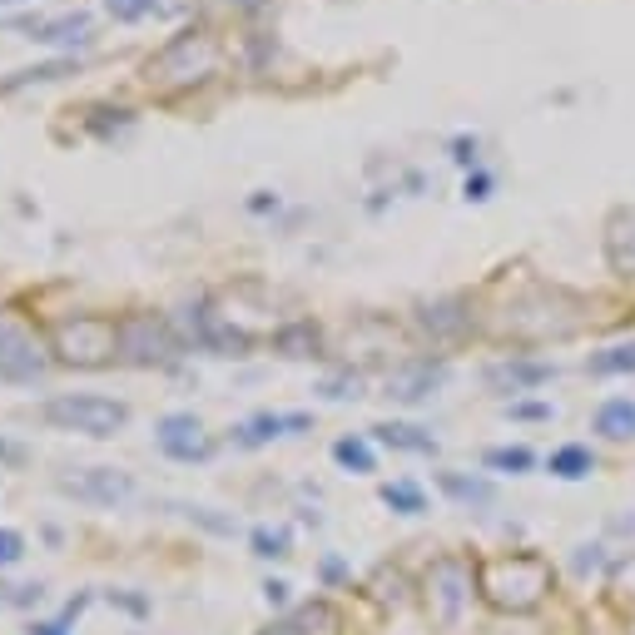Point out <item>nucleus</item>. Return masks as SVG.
<instances>
[{
	"label": "nucleus",
	"mask_w": 635,
	"mask_h": 635,
	"mask_svg": "<svg viewBox=\"0 0 635 635\" xmlns=\"http://www.w3.org/2000/svg\"><path fill=\"white\" fill-rule=\"evenodd\" d=\"M40 373L45 358L35 353V343L15 323H0V382H40Z\"/></svg>",
	"instance_id": "nucleus-6"
},
{
	"label": "nucleus",
	"mask_w": 635,
	"mask_h": 635,
	"mask_svg": "<svg viewBox=\"0 0 635 635\" xmlns=\"http://www.w3.org/2000/svg\"><path fill=\"white\" fill-rule=\"evenodd\" d=\"M154 437H159L164 457H174V462H204V457L214 452L194 412H169V417L154 427Z\"/></svg>",
	"instance_id": "nucleus-5"
},
{
	"label": "nucleus",
	"mask_w": 635,
	"mask_h": 635,
	"mask_svg": "<svg viewBox=\"0 0 635 635\" xmlns=\"http://www.w3.org/2000/svg\"><path fill=\"white\" fill-rule=\"evenodd\" d=\"M115 348L125 353L129 363H159V358L174 353V338H169V328H164L159 318L139 313V318H125V323L115 328Z\"/></svg>",
	"instance_id": "nucleus-3"
},
{
	"label": "nucleus",
	"mask_w": 635,
	"mask_h": 635,
	"mask_svg": "<svg viewBox=\"0 0 635 635\" xmlns=\"http://www.w3.org/2000/svg\"><path fill=\"white\" fill-rule=\"evenodd\" d=\"M283 427H308V417H273V412H263V417H249V422L234 432V442H239V447H263V442L278 437Z\"/></svg>",
	"instance_id": "nucleus-8"
},
{
	"label": "nucleus",
	"mask_w": 635,
	"mask_h": 635,
	"mask_svg": "<svg viewBox=\"0 0 635 635\" xmlns=\"http://www.w3.org/2000/svg\"><path fill=\"white\" fill-rule=\"evenodd\" d=\"M387 447H402V452H432V437L427 432H417V427H402V422H382L373 427Z\"/></svg>",
	"instance_id": "nucleus-11"
},
{
	"label": "nucleus",
	"mask_w": 635,
	"mask_h": 635,
	"mask_svg": "<svg viewBox=\"0 0 635 635\" xmlns=\"http://www.w3.org/2000/svg\"><path fill=\"white\" fill-rule=\"evenodd\" d=\"M35 635H65V626H35Z\"/></svg>",
	"instance_id": "nucleus-22"
},
{
	"label": "nucleus",
	"mask_w": 635,
	"mask_h": 635,
	"mask_svg": "<svg viewBox=\"0 0 635 635\" xmlns=\"http://www.w3.org/2000/svg\"><path fill=\"white\" fill-rule=\"evenodd\" d=\"M591 373H635V343L631 348H611V353L591 358Z\"/></svg>",
	"instance_id": "nucleus-14"
},
{
	"label": "nucleus",
	"mask_w": 635,
	"mask_h": 635,
	"mask_svg": "<svg viewBox=\"0 0 635 635\" xmlns=\"http://www.w3.org/2000/svg\"><path fill=\"white\" fill-rule=\"evenodd\" d=\"M551 472L566 477V482H576V477L596 472V457H591L586 447H561V452H551Z\"/></svg>",
	"instance_id": "nucleus-10"
},
{
	"label": "nucleus",
	"mask_w": 635,
	"mask_h": 635,
	"mask_svg": "<svg viewBox=\"0 0 635 635\" xmlns=\"http://www.w3.org/2000/svg\"><path fill=\"white\" fill-rule=\"evenodd\" d=\"M25 556V536L20 531H0V566H15Z\"/></svg>",
	"instance_id": "nucleus-17"
},
{
	"label": "nucleus",
	"mask_w": 635,
	"mask_h": 635,
	"mask_svg": "<svg viewBox=\"0 0 635 635\" xmlns=\"http://www.w3.org/2000/svg\"><path fill=\"white\" fill-rule=\"evenodd\" d=\"M382 502H387V507H397L402 516H417V511H422V492H417V487H407V482H397V487H382Z\"/></svg>",
	"instance_id": "nucleus-13"
},
{
	"label": "nucleus",
	"mask_w": 635,
	"mask_h": 635,
	"mask_svg": "<svg viewBox=\"0 0 635 635\" xmlns=\"http://www.w3.org/2000/svg\"><path fill=\"white\" fill-rule=\"evenodd\" d=\"M60 492L75 497V502H90V507H120L134 492V482L125 472H115V467H85L75 477H60Z\"/></svg>",
	"instance_id": "nucleus-4"
},
{
	"label": "nucleus",
	"mask_w": 635,
	"mask_h": 635,
	"mask_svg": "<svg viewBox=\"0 0 635 635\" xmlns=\"http://www.w3.org/2000/svg\"><path fill=\"white\" fill-rule=\"evenodd\" d=\"M442 487H447L452 497H462V502H487V497H492L487 482H462V477H452V472L442 477Z\"/></svg>",
	"instance_id": "nucleus-16"
},
{
	"label": "nucleus",
	"mask_w": 635,
	"mask_h": 635,
	"mask_svg": "<svg viewBox=\"0 0 635 635\" xmlns=\"http://www.w3.org/2000/svg\"><path fill=\"white\" fill-rule=\"evenodd\" d=\"M487 467H502V472H526V467H531V452H526V447H497V452H487Z\"/></svg>",
	"instance_id": "nucleus-15"
},
{
	"label": "nucleus",
	"mask_w": 635,
	"mask_h": 635,
	"mask_svg": "<svg viewBox=\"0 0 635 635\" xmlns=\"http://www.w3.org/2000/svg\"><path fill=\"white\" fill-rule=\"evenodd\" d=\"M258 556H283V531H254Z\"/></svg>",
	"instance_id": "nucleus-19"
},
{
	"label": "nucleus",
	"mask_w": 635,
	"mask_h": 635,
	"mask_svg": "<svg viewBox=\"0 0 635 635\" xmlns=\"http://www.w3.org/2000/svg\"><path fill=\"white\" fill-rule=\"evenodd\" d=\"M333 457H338L343 467H353V472H373V447H368L363 437H343V442L333 447Z\"/></svg>",
	"instance_id": "nucleus-12"
},
{
	"label": "nucleus",
	"mask_w": 635,
	"mask_h": 635,
	"mask_svg": "<svg viewBox=\"0 0 635 635\" xmlns=\"http://www.w3.org/2000/svg\"><path fill=\"white\" fill-rule=\"evenodd\" d=\"M273 204H278L273 194H254V199H249V209H254V214H263V209H273Z\"/></svg>",
	"instance_id": "nucleus-21"
},
{
	"label": "nucleus",
	"mask_w": 635,
	"mask_h": 635,
	"mask_svg": "<svg viewBox=\"0 0 635 635\" xmlns=\"http://www.w3.org/2000/svg\"><path fill=\"white\" fill-rule=\"evenodd\" d=\"M263 596H268V606H283V601H288V586H283V581H268Z\"/></svg>",
	"instance_id": "nucleus-20"
},
{
	"label": "nucleus",
	"mask_w": 635,
	"mask_h": 635,
	"mask_svg": "<svg viewBox=\"0 0 635 635\" xmlns=\"http://www.w3.org/2000/svg\"><path fill=\"white\" fill-rule=\"evenodd\" d=\"M214 60V45L204 35H174L149 65H144V80H199Z\"/></svg>",
	"instance_id": "nucleus-2"
},
{
	"label": "nucleus",
	"mask_w": 635,
	"mask_h": 635,
	"mask_svg": "<svg viewBox=\"0 0 635 635\" xmlns=\"http://www.w3.org/2000/svg\"><path fill=\"white\" fill-rule=\"evenodd\" d=\"M596 432H606L611 442L635 437V402L631 397H611V402H601V412H596Z\"/></svg>",
	"instance_id": "nucleus-7"
},
{
	"label": "nucleus",
	"mask_w": 635,
	"mask_h": 635,
	"mask_svg": "<svg viewBox=\"0 0 635 635\" xmlns=\"http://www.w3.org/2000/svg\"><path fill=\"white\" fill-rule=\"evenodd\" d=\"M85 30H90V15L85 10H75V15H60V20H45V25H35V40L40 45H80L85 40Z\"/></svg>",
	"instance_id": "nucleus-9"
},
{
	"label": "nucleus",
	"mask_w": 635,
	"mask_h": 635,
	"mask_svg": "<svg viewBox=\"0 0 635 635\" xmlns=\"http://www.w3.org/2000/svg\"><path fill=\"white\" fill-rule=\"evenodd\" d=\"M105 5H110V10L120 15V20H139V15H149V10H154L159 0H105Z\"/></svg>",
	"instance_id": "nucleus-18"
},
{
	"label": "nucleus",
	"mask_w": 635,
	"mask_h": 635,
	"mask_svg": "<svg viewBox=\"0 0 635 635\" xmlns=\"http://www.w3.org/2000/svg\"><path fill=\"white\" fill-rule=\"evenodd\" d=\"M45 422L70 427V432H85V437H115L129 422V407L125 402H110V397L75 392V397H50L45 402Z\"/></svg>",
	"instance_id": "nucleus-1"
}]
</instances>
